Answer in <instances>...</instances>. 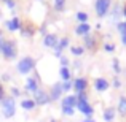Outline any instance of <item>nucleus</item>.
Returning a JSON list of instances; mask_svg holds the SVG:
<instances>
[{
	"label": "nucleus",
	"instance_id": "0eeeda50",
	"mask_svg": "<svg viewBox=\"0 0 126 122\" xmlns=\"http://www.w3.org/2000/svg\"><path fill=\"white\" fill-rule=\"evenodd\" d=\"M110 8V0H96V13L97 16H105Z\"/></svg>",
	"mask_w": 126,
	"mask_h": 122
},
{
	"label": "nucleus",
	"instance_id": "f257e3e1",
	"mask_svg": "<svg viewBox=\"0 0 126 122\" xmlns=\"http://www.w3.org/2000/svg\"><path fill=\"white\" fill-rule=\"evenodd\" d=\"M75 95H77V106H75V110H78V113H81L85 117H93L94 108L89 105L86 92H80V94H75Z\"/></svg>",
	"mask_w": 126,
	"mask_h": 122
},
{
	"label": "nucleus",
	"instance_id": "c756f323",
	"mask_svg": "<svg viewBox=\"0 0 126 122\" xmlns=\"http://www.w3.org/2000/svg\"><path fill=\"white\" fill-rule=\"evenodd\" d=\"M113 87L115 89H120L121 87V81L118 79V78H115V79H113Z\"/></svg>",
	"mask_w": 126,
	"mask_h": 122
},
{
	"label": "nucleus",
	"instance_id": "39448f33",
	"mask_svg": "<svg viewBox=\"0 0 126 122\" xmlns=\"http://www.w3.org/2000/svg\"><path fill=\"white\" fill-rule=\"evenodd\" d=\"M35 67V60L32 57H22L18 62V71L21 75H29Z\"/></svg>",
	"mask_w": 126,
	"mask_h": 122
},
{
	"label": "nucleus",
	"instance_id": "f8f14e48",
	"mask_svg": "<svg viewBox=\"0 0 126 122\" xmlns=\"http://www.w3.org/2000/svg\"><path fill=\"white\" fill-rule=\"evenodd\" d=\"M67 46H69V38H62V40H59L58 44H56V48H54V55H56V57H61L62 51H64Z\"/></svg>",
	"mask_w": 126,
	"mask_h": 122
},
{
	"label": "nucleus",
	"instance_id": "a211bd4d",
	"mask_svg": "<svg viewBox=\"0 0 126 122\" xmlns=\"http://www.w3.org/2000/svg\"><path fill=\"white\" fill-rule=\"evenodd\" d=\"M6 27H8V30H11V32L18 30V29L21 27V24H19V19H18V18H13V19H10V21L6 22Z\"/></svg>",
	"mask_w": 126,
	"mask_h": 122
},
{
	"label": "nucleus",
	"instance_id": "423d86ee",
	"mask_svg": "<svg viewBox=\"0 0 126 122\" xmlns=\"http://www.w3.org/2000/svg\"><path fill=\"white\" fill-rule=\"evenodd\" d=\"M35 97H34V100H35V103L37 105H40V106H45V105H48V103H51V98H49V94L46 90H43V89H38L37 92H35Z\"/></svg>",
	"mask_w": 126,
	"mask_h": 122
},
{
	"label": "nucleus",
	"instance_id": "ddd939ff",
	"mask_svg": "<svg viewBox=\"0 0 126 122\" xmlns=\"http://www.w3.org/2000/svg\"><path fill=\"white\" fill-rule=\"evenodd\" d=\"M58 41H59V40H58V37H56V35H53V33L45 35V40H43V43H45V46H46V48H53V49L56 48Z\"/></svg>",
	"mask_w": 126,
	"mask_h": 122
},
{
	"label": "nucleus",
	"instance_id": "dca6fc26",
	"mask_svg": "<svg viewBox=\"0 0 126 122\" xmlns=\"http://www.w3.org/2000/svg\"><path fill=\"white\" fill-rule=\"evenodd\" d=\"M89 30H91V27H89V24H86V22H83V24H78L77 29H75V33L77 35H88Z\"/></svg>",
	"mask_w": 126,
	"mask_h": 122
},
{
	"label": "nucleus",
	"instance_id": "9b49d317",
	"mask_svg": "<svg viewBox=\"0 0 126 122\" xmlns=\"http://www.w3.org/2000/svg\"><path fill=\"white\" fill-rule=\"evenodd\" d=\"M24 87H26V90H27V92L35 94V92L38 90V81H37V78H27V79H26Z\"/></svg>",
	"mask_w": 126,
	"mask_h": 122
},
{
	"label": "nucleus",
	"instance_id": "2eb2a0df",
	"mask_svg": "<svg viewBox=\"0 0 126 122\" xmlns=\"http://www.w3.org/2000/svg\"><path fill=\"white\" fill-rule=\"evenodd\" d=\"M35 106H37V103H35L34 98H24V100H21V108L24 111H32Z\"/></svg>",
	"mask_w": 126,
	"mask_h": 122
},
{
	"label": "nucleus",
	"instance_id": "b1692460",
	"mask_svg": "<svg viewBox=\"0 0 126 122\" xmlns=\"http://www.w3.org/2000/svg\"><path fill=\"white\" fill-rule=\"evenodd\" d=\"M112 65H113V70H115V73H121V67H120V62H118V59H113L112 60Z\"/></svg>",
	"mask_w": 126,
	"mask_h": 122
},
{
	"label": "nucleus",
	"instance_id": "6ab92c4d",
	"mask_svg": "<svg viewBox=\"0 0 126 122\" xmlns=\"http://www.w3.org/2000/svg\"><path fill=\"white\" fill-rule=\"evenodd\" d=\"M117 110H118V113H120L121 116H126V97H120Z\"/></svg>",
	"mask_w": 126,
	"mask_h": 122
},
{
	"label": "nucleus",
	"instance_id": "7ed1b4c3",
	"mask_svg": "<svg viewBox=\"0 0 126 122\" xmlns=\"http://www.w3.org/2000/svg\"><path fill=\"white\" fill-rule=\"evenodd\" d=\"M2 114L5 119H11L16 114V101L13 97H5L2 100Z\"/></svg>",
	"mask_w": 126,
	"mask_h": 122
},
{
	"label": "nucleus",
	"instance_id": "2f4dec72",
	"mask_svg": "<svg viewBox=\"0 0 126 122\" xmlns=\"http://www.w3.org/2000/svg\"><path fill=\"white\" fill-rule=\"evenodd\" d=\"M81 122H96L93 117H85V121H81Z\"/></svg>",
	"mask_w": 126,
	"mask_h": 122
},
{
	"label": "nucleus",
	"instance_id": "bb28decb",
	"mask_svg": "<svg viewBox=\"0 0 126 122\" xmlns=\"http://www.w3.org/2000/svg\"><path fill=\"white\" fill-rule=\"evenodd\" d=\"M19 95H21V90L18 87H11V97L15 98V97H19Z\"/></svg>",
	"mask_w": 126,
	"mask_h": 122
},
{
	"label": "nucleus",
	"instance_id": "20e7f679",
	"mask_svg": "<svg viewBox=\"0 0 126 122\" xmlns=\"http://www.w3.org/2000/svg\"><path fill=\"white\" fill-rule=\"evenodd\" d=\"M0 52L3 54V57L5 59H8V60H11V59H15L16 57V43L15 41H11V40H3L2 43V46H0Z\"/></svg>",
	"mask_w": 126,
	"mask_h": 122
},
{
	"label": "nucleus",
	"instance_id": "4be33fe9",
	"mask_svg": "<svg viewBox=\"0 0 126 122\" xmlns=\"http://www.w3.org/2000/svg\"><path fill=\"white\" fill-rule=\"evenodd\" d=\"M61 86H62V92H69L72 87H74V82L72 81H64V82H61Z\"/></svg>",
	"mask_w": 126,
	"mask_h": 122
},
{
	"label": "nucleus",
	"instance_id": "4468645a",
	"mask_svg": "<svg viewBox=\"0 0 126 122\" xmlns=\"http://www.w3.org/2000/svg\"><path fill=\"white\" fill-rule=\"evenodd\" d=\"M115 116H117V110L115 108H105L104 113H102V117H104L105 122H113Z\"/></svg>",
	"mask_w": 126,
	"mask_h": 122
},
{
	"label": "nucleus",
	"instance_id": "473e14b6",
	"mask_svg": "<svg viewBox=\"0 0 126 122\" xmlns=\"http://www.w3.org/2000/svg\"><path fill=\"white\" fill-rule=\"evenodd\" d=\"M2 43H3V33H2V30H0V46H2Z\"/></svg>",
	"mask_w": 126,
	"mask_h": 122
},
{
	"label": "nucleus",
	"instance_id": "c85d7f7f",
	"mask_svg": "<svg viewBox=\"0 0 126 122\" xmlns=\"http://www.w3.org/2000/svg\"><path fill=\"white\" fill-rule=\"evenodd\" d=\"M3 98H5V89H3V84L0 82V103H2Z\"/></svg>",
	"mask_w": 126,
	"mask_h": 122
},
{
	"label": "nucleus",
	"instance_id": "393cba45",
	"mask_svg": "<svg viewBox=\"0 0 126 122\" xmlns=\"http://www.w3.org/2000/svg\"><path fill=\"white\" fill-rule=\"evenodd\" d=\"M77 19L81 22V24H83V22L88 21V14H86V13H83V11H80V13H77Z\"/></svg>",
	"mask_w": 126,
	"mask_h": 122
},
{
	"label": "nucleus",
	"instance_id": "f704fd0d",
	"mask_svg": "<svg viewBox=\"0 0 126 122\" xmlns=\"http://www.w3.org/2000/svg\"><path fill=\"white\" fill-rule=\"evenodd\" d=\"M123 13H125V16H126V5H125V11Z\"/></svg>",
	"mask_w": 126,
	"mask_h": 122
},
{
	"label": "nucleus",
	"instance_id": "6e6552de",
	"mask_svg": "<svg viewBox=\"0 0 126 122\" xmlns=\"http://www.w3.org/2000/svg\"><path fill=\"white\" fill-rule=\"evenodd\" d=\"M62 94H64V92H62L61 82H54V84H53V87H51V90H49V98H51V101L59 100Z\"/></svg>",
	"mask_w": 126,
	"mask_h": 122
},
{
	"label": "nucleus",
	"instance_id": "f3484780",
	"mask_svg": "<svg viewBox=\"0 0 126 122\" xmlns=\"http://www.w3.org/2000/svg\"><path fill=\"white\" fill-rule=\"evenodd\" d=\"M59 76H61L62 82H64V81H70V78H72L70 68H69V67H61V70H59Z\"/></svg>",
	"mask_w": 126,
	"mask_h": 122
},
{
	"label": "nucleus",
	"instance_id": "7c9ffc66",
	"mask_svg": "<svg viewBox=\"0 0 126 122\" xmlns=\"http://www.w3.org/2000/svg\"><path fill=\"white\" fill-rule=\"evenodd\" d=\"M120 33H121V43L126 46V32H120Z\"/></svg>",
	"mask_w": 126,
	"mask_h": 122
},
{
	"label": "nucleus",
	"instance_id": "412c9836",
	"mask_svg": "<svg viewBox=\"0 0 126 122\" xmlns=\"http://www.w3.org/2000/svg\"><path fill=\"white\" fill-rule=\"evenodd\" d=\"M70 52L74 55H81L85 52V48H81V46H72V48H70Z\"/></svg>",
	"mask_w": 126,
	"mask_h": 122
},
{
	"label": "nucleus",
	"instance_id": "a878e982",
	"mask_svg": "<svg viewBox=\"0 0 126 122\" xmlns=\"http://www.w3.org/2000/svg\"><path fill=\"white\" fill-rule=\"evenodd\" d=\"M104 49L107 52H113L115 51V44H112V43H105V44H104Z\"/></svg>",
	"mask_w": 126,
	"mask_h": 122
},
{
	"label": "nucleus",
	"instance_id": "5701e85b",
	"mask_svg": "<svg viewBox=\"0 0 126 122\" xmlns=\"http://www.w3.org/2000/svg\"><path fill=\"white\" fill-rule=\"evenodd\" d=\"M64 5H65V0H54V8L58 11H62L64 10Z\"/></svg>",
	"mask_w": 126,
	"mask_h": 122
},
{
	"label": "nucleus",
	"instance_id": "aec40b11",
	"mask_svg": "<svg viewBox=\"0 0 126 122\" xmlns=\"http://www.w3.org/2000/svg\"><path fill=\"white\" fill-rule=\"evenodd\" d=\"M85 46H86L88 49H94V48H96V41H94V38H93L89 33L85 35Z\"/></svg>",
	"mask_w": 126,
	"mask_h": 122
},
{
	"label": "nucleus",
	"instance_id": "cd10ccee",
	"mask_svg": "<svg viewBox=\"0 0 126 122\" xmlns=\"http://www.w3.org/2000/svg\"><path fill=\"white\" fill-rule=\"evenodd\" d=\"M59 59H61V67H69V59L67 57H62L61 55Z\"/></svg>",
	"mask_w": 126,
	"mask_h": 122
},
{
	"label": "nucleus",
	"instance_id": "72a5a7b5",
	"mask_svg": "<svg viewBox=\"0 0 126 122\" xmlns=\"http://www.w3.org/2000/svg\"><path fill=\"white\" fill-rule=\"evenodd\" d=\"M49 122H58V121H56V119H51V121H49Z\"/></svg>",
	"mask_w": 126,
	"mask_h": 122
},
{
	"label": "nucleus",
	"instance_id": "f03ea898",
	"mask_svg": "<svg viewBox=\"0 0 126 122\" xmlns=\"http://www.w3.org/2000/svg\"><path fill=\"white\" fill-rule=\"evenodd\" d=\"M75 106H77V95H65L61 100V111L64 116L72 117L75 114Z\"/></svg>",
	"mask_w": 126,
	"mask_h": 122
},
{
	"label": "nucleus",
	"instance_id": "1a4fd4ad",
	"mask_svg": "<svg viewBox=\"0 0 126 122\" xmlns=\"http://www.w3.org/2000/svg\"><path fill=\"white\" fill-rule=\"evenodd\" d=\"M86 87H88V81H86V78H77V79L74 81V90L77 92V94H80V92H86Z\"/></svg>",
	"mask_w": 126,
	"mask_h": 122
},
{
	"label": "nucleus",
	"instance_id": "9d476101",
	"mask_svg": "<svg viewBox=\"0 0 126 122\" xmlns=\"http://www.w3.org/2000/svg\"><path fill=\"white\" fill-rule=\"evenodd\" d=\"M109 87H110V82L105 79V78H97V79H94V89L97 92H105Z\"/></svg>",
	"mask_w": 126,
	"mask_h": 122
}]
</instances>
